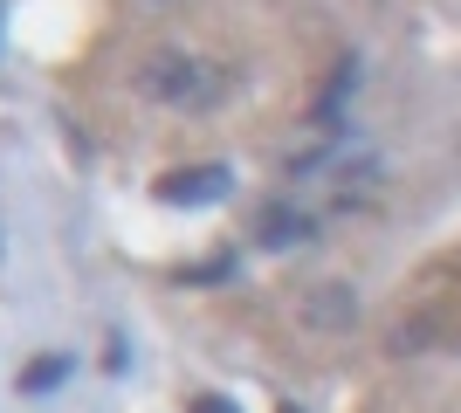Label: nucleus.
<instances>
[{
  "instance_id": "obj_6",
  "label": "nucleus",
  "mask_w": 461,
  "mask_h": 413,
  "mask_svg": "<svg viewBox=\"0 0 461 413\" xmlns=\"http://www.w3.org/2000/svg\"><path fill=\"white\" fill-rule=\"evenodd\" d=\"M427 337H434V324H400V331H393V358L427 352Z\"/></svg>"
},
{
  "instance_id": "obj_4",
  "label": "nucleus",
  "mask_w": 461,
  "mask_h": 413,
  "mask_svg": "<svg viewBox=\"0 0 461 413\" xmlns=\"http://www.w3.org/2000/svg\"><path fill=\"white\" fill-rule=\"evenodd\" d=\"M69 373H77V358H35V365H21V400L56 393V386H62Z\"/></svg>"
},
{
  "instance_id": "obj_1",
  "label": "nucleus",
  "mask_w": 461,
  "mask_h": 413,
  "mask_svg": "<svg viewBox=\"0 0 461 413\" xmlns=\"http://www.w3.org/2000/svg\"><path fill=\"white\" fill-rule=\"evenodd\" d=\"M138 90H145V97H158V103H173V111H207V103H221L228 76H221L213 62H200V56L158 49V56L138 69Z\"/></svg>"
},
{
  "instance_id": "obj_5",
  "label": "nucleus",
  "mask_w": 461,
  "mask_h": 413,
  "mask_svg": "<svg viewBox=\"0 0 461 413\" xmlns=\"http://www.w3.org/2000/svg\"><path fill=\"white\" fill-rule=\"evenodd\" d=\"M303 235H310V220L289 214V207H269V214H262V241H269V248H289V241H303Z\"/></svg>"
},
{
  "instance_id": "obj_8",
  "label": "nucleus",
  "mask_w": 461,
  "mask_h": 413,
  "mask_svg": "<svg viewBox=\"0 0 461 413\" xmlns=\"http://www.w3.org/2000/svg\"><path fill=\"white\" fill-rule=\"evenodd\" d=\"M283 413H296V407H283Z\"/></svg>"
},
{
  "instance_id": "obj_2",
  "label": "nucleus",
  "mask_w": 461,
  "mask_h": 413,
  "mask_svg": "<svg viewBox=\"0 0 461 413\" xmlns=\"http://www.w3.org/2000/svg\"><path fill=\"white\" fill-rule=\"evenodd\" d=\"M228 193V166H179V173L158 179V200L166 207H207V200Z\"/></svg>"
},
{
  "instance_id": "obj_7",
  "label": "nucleus",
  "mask_w": 461,
  "mask_h": 413,
  "mask_svg": "<svg viewBox=\"0 0 461 413\" xmlns=\"http://www.w3.org/2000/svg\"><path fill=\"white\" fill-rule=\"evenodd\" d=\"M186 413H234V407H228V400H221V393H200V400H193Z\"/></svg>"
},
{
  "instance_id": "obj_3",
  "label": "nucleus",
  "mask_w": 461,
  "mask_h": 413,
  "mask_svg": "<svg viewBox=\"0 0 461 413\" xmlns=\"http://www.w3.org/2000/svg\"><path fill=\"white\" fill-rule=\"evenodd\" d=\"M310 324H330V331H338V324H351V317H358V296L345 290V283H324V290L310 296Z\"/></svg>"
}]
</instances>
